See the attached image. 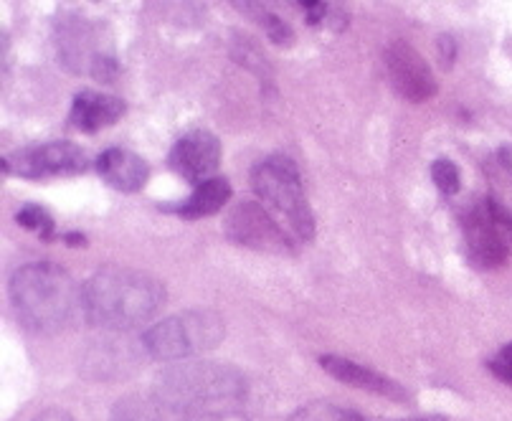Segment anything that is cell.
<instances>
[{
    "label": "cell",
    "mask_w": 512,
    "mask_h": 421,
    "mask_svg": "<svg viewBox=\"0 0 512 421\" xmlns=\"http://www.w3.org/2000/svg\"><path fill=\"white\" fill-rule=\"evenodd\" d=\"M84 315L107 330H135L165 305V287L153 274L130 267H102L84 282Z\"/></svg>",
    "instance_id": "6da1fadb"
},
{
    "label": "cell",
    "mask_w": 512,
    "mask_h": 421,
    "mask_svg": "<svg viewBox=\"0 0 512 421\" xmlns=\"http://www.w3.org/2000/svg\"><path fill=\"white\" fill-rule=\"evenodd\" d=\"M11 300L26 330L54 335L84 312V290L59 264H26L11 277Z\"/></svg>",
    "instance_id": "7a4b0ae2"
},
{
    "label": "cell",
    "mask_w": 512,
    "mask_h": 421,
    "mask_svg": "<svg viewBox=\"0 0 512 421\" xmlns=\"http://www.w3.org/2000/svg\"><path fill=\"white\" fill-rule=\"evenodd\" d=\"M155 394L170 411L188 416L218 406H241L246 396V378L224 363L188 361L160 373Z\"/></svg>",
    "instance_id": "3957f363"
},
{
    "label": "cell",
    "mask_w": 512,
    "mask_h": 421,
    "mask_svg": "<svg viewBox=\"0 0 512 421\" xmlns=\"http://www.w3.org/2000/svg\"><path fill=\"white\" fill-rule=\"evenodd\" d=\"M54 44L61 64L77 77H92L97 82H115L120 66L115 59V44L107 26L99 21L61 13L54 23Z\"/></svg>",
    "instance_id": "277c9868"
},
{
    "label": "cell",
    "mask_w": 512,
    "mask_h": 421,
    "mask_svg": "<svg viewBox=\"0 0 512 421\" xmlns=\"http://www.w3.org/2000/svg\"><path fill=\"white\" fill-rule=\"evenodd\" d=\"M251 186L264 203L287 221L289 231L302 241L315 239V216L302 188L300 170L287 155H269L251 173Z\"/></svg>",
    "instance_id": "5b68a950"
},
{
    "label": "cell",
    "mask_w": 512,
    "mask_h": 421,
    "mask_svg": "<svg viewBox=\"0 0 512 421\" xmlns=\"http://www.w3.org/2000/svg\"><path fill=\"white\" fill-rule=\"evenodd\" d=\"M224 335V320L216 312L191 310L153 325L142 335V348L158 361H180L216 348Z\"/></svg>",
    "instance_id": "8992f818"
},
{
    "label": "cell",
    "mask_w": 512,
    "mask_h": 421,
    "mask_svg": "<svg viewBox=\"0 0 512 421\" xmlns=\"http://www.w3.org/2000/svg\"><path fill=\"white\" fill-rule=\"evenodd\" d=\"M467 259L477 269H495L510 254L512 214L495 196L474 203L462 219Z\"/></svg>",
    "instance_id": "52a82bcc"
},
{
    "label": "cell",
    "mask_w": 512,
    "mask_h": 421,
    "mask_svg": "<svg viewBox=\"0 0 512 421\" xmlns=\"http://www.w3.org/2000/svg\"><path fill=\"white\" fill-rule=\"evenodd\" d=\"M224 231L234 244L254 249V252L274 254V257H284V254L295 252V244L289 241L282 226L259 203H236L226 214Z\"/></svg>",
    "instance_id": "ba28073f"
},
{
    "label": "cell",
    "mask_w": 512,
    "mask_h": 421,
    "mask_svg": "<svg viewBox=\"0 0 512 421\" xmlns=\"http://www.w3.org/2000/svg\"><path fill=\"white\" fill-rule=\"evenodd\" d=\"M89 153L77 143L59 140V143L33 145L13 153L3 160L6 173L23 175V178H44V175H71L89 168Z\"/></svg>",
    "instance_id": "9c48e42d"
},
{
    "label": "cell",
    "mask_w": 512,
    "mask_h": 421,
    "mask_svg": "<svg viewBox=\"0 0 512 421\" xmlns=\"http://www.w3.org/2000/svg\"><path fill=\"white\" fill-rule=\"evenodd\" d=\"M383 64L393 89L409 102H426L436 94V79L429 64L409 41H391L383 51Z\"/></svg>",
    "instance_id": "30bf717a"
},
{
    "label": "cell",
    "mask_w": 512,
    "mask_h": 421,
    "mask_svg": "<svg viewBox=\"0 0 512 421\" xmlns=\"http://www.w3.org/2000/svg\"><path fill=\"white\" fill-rule=\"evenodd\" d=\"M218 163H221V143L208 130L186 132L170 150L168 158L170 170H175L183 181L196 183V186L211 181L213 173L218 170Z\"/></svg>",
    "instance_id": "8fae6325"
},
{
    "label": "cell",
    "mask_w": 512,
    "mask_h": 421,
    "mask_svg": "<svg viewBox=\"0 0 512 421\" xmlns=\"http://www.w3.org/2000/svg\"><path fill=\"white\" fill-rule=\"evenodd\" d=\"M320 366L325 368L327 373L333 378H338L340 383H348L353 389L360 391H368V394H378V396H386L391 401H401L404 404L409 399L404 386H398L393 378L383 376V373L373 371V368H365L360 363H353L350 358L343 356H322L320 358Z\"/></svg>",
    "instance_id": "7c38bea8"
},
{
    "label": "cell",
    "mask_w": 512,
    "mask_h": 421,
    "mask_svg": "<svg viewBox=\"0 0 512 421\" xmlns=\"http://www.w3.org/2000/svg\"><path fill=\"white\" fill-rule=\"evenodd\" d=\"M125 102L112 94H99L92 89H82L71 104V125L82 132H99L104 127L115 125L125 115Z\"/></svg>",
    "instance_id": "4fadbf2b"
},
{
    "label": "cell",
    "mask_w": 512,
    "mask_h": 421,
    "mask_svg": "<svg viewBox=\"0 0 512 421\" xmlns=\"http://www.w3.org/2000/svg\"><path fill=\"white\" fill-rule=\"evenodd\" d=\"M97 170L102 181L122 193H137L145 188L150 178L148 163L130 150H104L97 160Z\"/></svg>",
    "instance_id": "5bb4252c"
},
{
    "label": "cell",
    "mask_w": 512,
    "mask_h": 421,
    "mask_svg": "<svg viewBox=\"0 0 512 421\" xmlns=\"http://www.w3.org/2000/svg\"><path fill=\"white\" fill-rule=\"evenodd\" d=\"M231 198V183L226 178H211V181L201 183L186 203H180L178 211L180 219H203V216L218 214L221 208L229 203Z\"/></svg>",
    "instance_id": "9a60e30c"
},
{
    "label": "cell",
    "mask_w": 512,
    "mask_h": 421,
    "mask_svg": "<svg viewBox=\"0 0 512 421\" xmlns=\"http://www.w3.org/2000/svg\"><path fill=\"white\" fill-rule=\"evenodd\" d=\"M112 421H183L175 411L160 404L158 399H142V396H127L117 401L112 409Z\"/></svg>",
    "instance_id": "2e32d148"
},
{
    "label": "cell",
    "mask_w": 512,
    "mask_h": 421,
    "mask_svg": "<svg viewBox=\"0 0 512 421\" xmlns=\"http://www.w3.org/2000/svg\"><path fill=\"white\" fill-rule=\"evenodd\" d=\"M289 421H365L363 416L355 411L340 409V406L325 404V401H315V404L302 406L300 411L289 416Z\"/></svg>",
    "instance_id": "e0dca14e"
},
{
    "label": "cell",
    "mask_w": 512,
    "mask_h": 421,
    "mask_svg": "<svg viewBox=\"0 0 512 421\" xmlns=\"http://www.w3.org/2000/svg\"><path fill=\"white\" fill-rule=\"evenodd\" d=\"M18 224L28 231H36L41 239H51L54 236V219L49 216V211L41 206H23L16 216Z\"/></svg>",
    "instance_id": "ac0fdd59"
},
{
    "label": "cell",
    "mask_w": 512,
    "mask_h": 421,
    "mask_svg": "<svg viewBox=\"0 0 512 421\" xmlns=\"http://www.w3.org/2000/svg\"><path fill=\"white\" fill-rule=\"evenodd\" d=\"M256 21H259V26L264 28V33H267L272 44H277V46L295 44V31H292V26H289V23H284L277 13L262 11V8H259V16H256Z\"/></svg>",
    "instance_id": "d6986e66"
},
{
    "label": "cell",
    "mask_w": 512,
    "mask_h": 421,
    "mask_svg": "<svg viewBox=\"0 0 512 421\" xmlns=\"http://www.w3.org/2000/svg\"><path fill=\"white\" fill-rule=\"evenodd\" d=\"M431 178H434L436 188L444 193V196H454L462 188V178H459V168L452 160H436L431 165Z\"/></svg>",
    "instance_id": "ffe728a7"
},
{
    "label": "cell",
    "mask_w": 512,
    "mask_h": 421,
    "mask_svg": "<svg viewBox=\"0 0 512 421\" xmlns=\"http://www.w3.org/2000/svg\"><path fill=\"white\" fill-rule=\"evenodd\" d=\"M180 419L183 421H249L239 406H218V409L196 411V414L180 416Z\"/></svg>",
    "instance_id": "44dd1931"
},
{
    "label": "cell",
    "mask_w": 512,
    "mask_h": 421,
    "mask_svg": "<svg viewBox=\"0 0 512 421\" xmlns=\"http://www.w3.org/2000/svg\"><path fill=\"white\" fill-rule=\"evenodd\" d=\"M490 371L500 378L502 383H512V343L497 353L490 361Z\"/></svg>",
    "instance_id": "7402d4cb"
},
{
    "label": "cell",
    "mask_w": 512,
    "mask_h": 421,
    "mask_svg": "<svg viewBox=\"0 0 512 421\" xmlns=\"http://www.w3.org/2000/svg\"><path fill=\"white\" fill-rule=\"evenodd\" d=\"M302 8L307 11V23L310 26H317V23H322L325 18H330V8L325 6V3H312V0H307V3H302Z\"/></svg>",
    "instance_id": "603a6c76"
},
{
    "label": "cell",
    "mask_w": 512,
    "mask_h": 421,
    "mask_svg": "<svg viewBox=\"0 0 512 421\" xmlns=\"http://www.w3.org/2000/svg\"><path fill=\"white\" fill-rule=\"evenodd\" d=\"M436 46H439V59H442V64L452 66L454 64V54H457V46H454L452 36H449V33L439 36Z\"/></svg>",
    "instance_id": "cb8c5ba5"
},
{
    "label": "cell",
    "mask_w": 512,
    "mask_h": 421,
    "mask_svg": "<svg viewBox=\"0 0 512 421\" xmlns=\"http://www.w3.org/2000/svg\"><path fill=\"white\" fill-rule=\"evenodd\" d=\"M33 421H74V419H71L69 411H64V409H49V411H44V414L36 416V419H33Z\"/></svg>",
    "instance_id": "d4e9b609"
},
{
    "label": "cell",
    "mask_w": 512,
    "mask_h": 421,
    "mask_svg": "<svg viewBox=\"0 0 512 421\" xmlns=\"http://www.w3.org/2000/svg\"><path fill=\"white\" fill-rule=\"evenodd\" d=\"M66 244L69 247H87V239H84V234H69L66 236Z\"/></svg>",
    "instance_id": "484cf974"
},
{
    "label": "cell",
    "mask_w": 512,
    "mask_h": 421,
    "mask_svg": "<svg viewBox=\"0 0 512 421\" xmlns=\"http://www.w3.org/2000/svg\"><path fill=\"white\" fill-rule=\"evenodd\" d=\"M396 421H447V419L439 414H431V416H411V419H396Z\"/></svg>",
    "instance_id": "4316f807"
},
{
    "label": "cell",
    "mask_w": 512,
    "mask_h": 421,
    "mask_svg": "<svg viewBox=\"0 0 512 421\" xmlns=\"http://www.w3.org/2000/svg\"><path fill=\"white\" fill-rule=\"evenodd\" d=\"M510 214H512V208H510Z\"/></svg>",
    "instance_id": "83f0119b"
}]
</instances>
